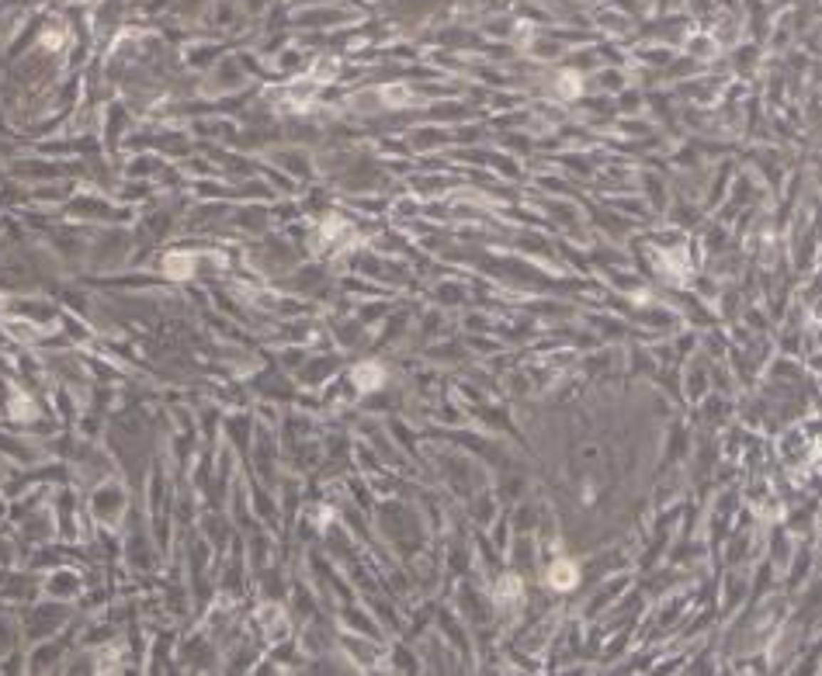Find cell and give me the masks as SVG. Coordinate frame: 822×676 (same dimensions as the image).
<instances>
[{
  "label": "cell",
  "instance_id": "3957f363",
  "mask_svg": "<svg viewBox=\"0 0 822 676\" xmlns=\"http://www.w3.org/2000/svg\"><path fill=\"white\" fill-rule=\"evenodd\" d=\"M191 264H194V257H191V253H170V257H167V270H170V278H187V274H191Z\"/></svg>",
  "mask_w": 822,
  "mask_h": 676
},
{
  "label": "cell",
  "instance_id": "8992f818",
  "mask_svg": "<svg viewBox=\"0 0 822 676\" xmlns=\"http://www.w3.org/2000/svg\"><path fill=\"white\" fill-rule=\"evenodd\" d=\"M504 593H506V596H517V593H521V579H517V576H506V579H504V586H500V596H504Z\"/></svg>",
  "mask_w": 822,
  "mask_h": 676
},
{
  "label": "cell",
  "instance_id": "7a4b0ae2",
  "mask_svg": "<svg viewBox=\"0 0 822 676\" xmlns=\"http://www.w3.org/2000/svg\"><path fill=\"white\" fill-rule=\"evenodd\" d=\"M382 101H385V105H392V108H399V105H413V101H417V94H410L402 83H392V87H385V90H382Z\"/></svg>",
  "mask_w": 822,
  "mask_h": 676
},
{
  "label": "cell",
  "instance_id": "277c9868",
  "mask_svg": "<svg viewBox=\"0 0 822 676\" xmlns=\"http://www.w3.org/2000/svg\"><path fill=\"white\" fill-rule=\"evenodd\" d=\"M354 381H358L361 389H378V381H382V368H375V364L358 368V371H354Z\"/></svg>",
  "mask_w": 822,
  "mask_h": 676
},
{
  "label": "cell",
  "instance_id": "5b68a950",
  "mask_svg": "<svg viewBox=\"0 0 822 676\" xmlns=\"http://www.w3.org/2000/svg\"><path fill=\"white\" fill-rule=\"evenodd\" d=\"M562 94H566V97H576V94H580V77H576V73H562Z\"/></svg>",
  "mask_w": 822,
  "mask_h": 676
},
{
  "label": "cell",
  "instance_id": "6da1fadb",
  "mask_svg": "<svg viewBox=\"0 0 822 676\" xmlns=\"http://www.w3.org/2000/svg\"><path fill=\"white\" fill-rule=\"evenodd\" d=\"M548 583H552L556 590H573V586H576V566H569V562H556L552 572H548Z\"/></svg>",
  "mask_w": 822,
  "mask_h": 676
}]
</instances>
